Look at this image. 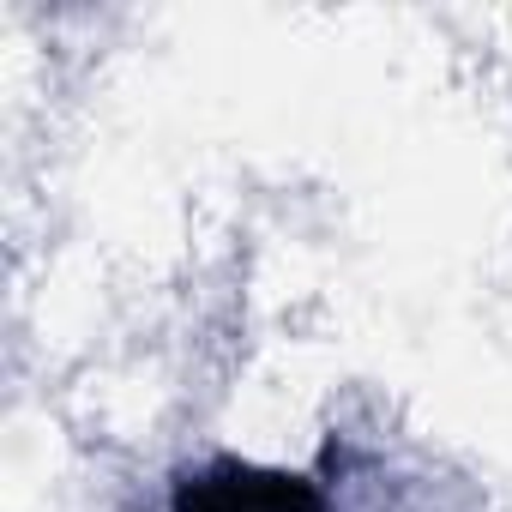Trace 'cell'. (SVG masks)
Listing matches in <instances>:
<instances>
[{
    "label": "cell",
    "instance_id": "1",
    "mask_svg": "<svg viewBox=\"0 0 512 512\" xmlns=\"http://www.w3.org/2000/svg\"><path fill=\"white\" fill-rule=\"evenodd\" d=\"M175 512H326V500L302 476L217 458L175 482Z\"/></svg>",
    "mask_w": 512,
    "mask_h": 512
}]
</instances>
